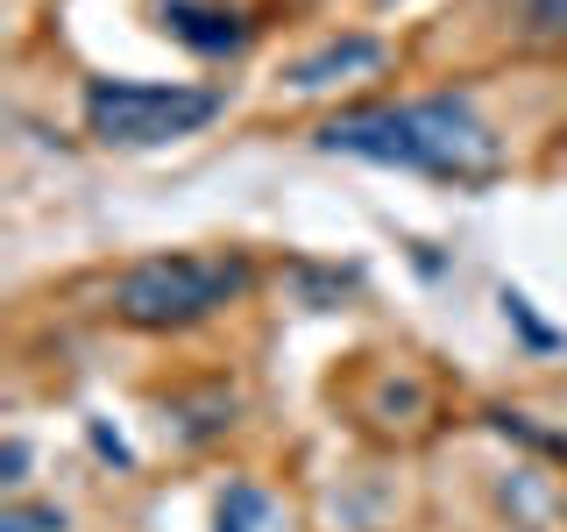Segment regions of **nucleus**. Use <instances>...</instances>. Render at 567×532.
Returning a JSON list of instances; mask_svg holds the SVG:
<instances>
[{"mask_svg":"<svg viewBox=\"0 0 567 532\" xmlns=\"http://www.w3.org/2000/svg\"><path fill=\"white\" fill-rule=\"evenodd\" d=\"M319 150L354 156L383 171H419L447 185H489L504 177V135L475 114L468 93H425V100H383V106H341L319 121Z\"/></svg>","mask_w":567,"mask_h":532,"instance_id":"obj_1","label":"nucleus"},{"mask_svg":"<svg viewBox=\"0 0 567 532\" xmlns=\"http://www.w3.org/2000/svg\"><path fill=\"white\" fill-rule=\"evenodd\" d=\"M248 256H142L114 284V319L135 334H185L248 298Z\"/></svg>","mask_w":567,"mask_h":532,"instance_id":"obj_2","label":"nucleus"},{"mask_svg":"<svg viewBox=\"0 0 567 532\" xmlns=\"http://www.w3.org/2000/svg\"><path fill=\"white\" fill-rule=\"evenodd\" d=\"M220 114L213 85H150V79H93L85 85V135L106 150H164L199 135Z\"/></svg>","mask_w":567,"mask_h":532,"instance_id":"obj_3","label":"nucleus"},{"mask_svg":"<svg viewBox=\"0 0 567 532\" xmlns=\"http://www.w3.org/2000/svg\"><path fill=\"white\" fill-rule=\"evenodd\" d=\"M156 22L199 58H241L248 50V14L220 8V0H156Z\"/></svg>","mask_w":567,"mask_h":532,"instance_id":"obj_4","label":"nucleus"},{"mask_svg":"<svg viewBox=\"0 0 567 532\" xmlns=\"http://www.w3.org/2000/svg\"><path fill=\"white\" fill-rule=\"evenodd\" d=\"M383 58H390L383 35H333V43H319L312 58H298L284 79H291L298 93H327V85H341V79H362V71H377Z\"/></svg>","mask_w":567,"mask_h":532,"instance_id":"obj_5","label":"nucleus"},{"mask_svg":"<svg viewBox=\"0 0 567 532\" xmlns=\"http://www.w3.org/2000/svg\"><path fill=\"white\" fill-rule=\"evenodd\" d=\"M518 50H567V0H489Z\"/></svg>","mask_w":567,"mask_h":532,"instance_id":"obj_6","label":"nucleus"},{"mask_svg":"<svg viewBox=\"0 0 567 532\" xmlns=\"http://www.w3.org/2000/svg\"><path fill=\"white\" fill-rule=\"evenodd\" d=\"M213 532H270V497L256 483H227L220 511H213Z\"/></svg>","mask_w":567,"mask_h":532,"instance_id":"obj_7","label":"nucleus"},{"mask_svg":"<svg viewBox=\"0 0 567 532\" xmlns=\"http://www.w3.org/2000/svg\"><path fill=\"white\" fill-rule=\"evenodd\" d=\"M0 532H71L64 504H0Z\"/></svg>","mask_w":567,"mask_h":532,"instance_id":"obj_8","label":"nucleus"},{"mask_svg":"<svg viewBox=\"0 0 567 532\" xmlns=\"http://www.w3.org/2000/svg\"><path fill=\"white\" fill-rule=\"evenodd\" d=\"M504 313H511V319H518V334H525V341H532V348H554V341H560V334H554V327H539V319H532V306H525V298H518V291H511V284H504Z\"/></svg>","mask_w":567,"mask_h":532,"instance_id":"obj_9","label":"nucleus"},{"mask_svg":"<svg viewBox=\"0 0 567 532\" xmlns=\"http://www.w3.org/2000/svg\"><path fill=\"white\" fill-rule=\"evenodd\" d=\"M85 440H93V454H106L114 469H128V461H135V454H128V440H121L106 419H93V426H85Z\"/></svg>","mask_w":567,"mask_h":532,"instance_id":"obj_10","label":"nucleus"},{"mask_svg":"<svg viewBox=\"0 0 567 532\" xmlns=\"http://www.w3.org/2000/svg\"><path fill=\"white\" fill-rule=\"evenodd\" d=\"M22 475H29V440H8V448H0V483H22Z\"/></svg>","mask_w":567,"mask_h":532,"instance_id":"obj_11","label":"nucleus"},{"mask_svg":"<svg viewBox=\"0 0 567 532\" xmlns=\"http://www.w3.org/2000/svg\"><path fill=\"white\" fill-rule=\"evenodd\" d=\"M377 8H398V0H377Z\"/></svg>","mask_w":567,"mask_h":532,"instance_id":"obj_12","label":"nucleus"}]
</instances>
